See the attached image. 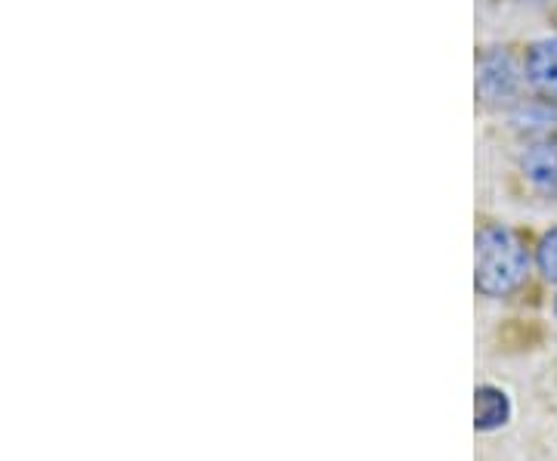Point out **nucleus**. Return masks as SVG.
I'll list each match as a JSON object with an SVG mask.
<instances>
[{
	"label": "nucleus",
	"mask_w": 557,
	"mask_h": 461,
	"mask_svg": "<svg viewBox=\"0 0 557 461\" xmlns=\"http://www.w3.org/2000/svg\"><path fill=\"white\" fill-rule=\"evenodd\" d=\"M527 248L505 226H483L478 233V291L486 298H505L527 279Z\"/></svg>",
	"instance_id": "obj_1"
},
{
	"label": "nucleus",
	"mask_w": 557,
	"mask_h": 461,
	"mask_svg": "<svg viewBox=\"0 0 557 461\" xmlns=\"http://www.w3.org/2000/svg\"><path fill=\"white\" fill-rule=\"evenodd\" d=\"M511 419V402L498 387H478L474 394V424L478 431H496Z\"/></svg>",
	"instance_id": "obj_5"
},
{
	"label": "nucleus",
	"mask_w": 557,
	"mask_h": 461,
	"mask_svg": "<svg viewBox=\"0 0 557 461\" xmlns=\"http://www.w3.org/2000/svg\"><path fill=\"white\" fill-rule=\"evenodd\" d=\"M523 177L545 196H557V140H542L523 155Z\"/></svg>",
	"instance_id": "obj_2"
},
{
	"label": "nucleus",
	"mask_w": 557,
	"mask_h": 461,
	"mask_svg": "<svg viewBox=\"0 0 557 461\" xmlns=\"http://www.w3.org/2000/svg\"><path fill=\"white\" fill-rule=\"evenodd\" d=\"M527 75L542 94L557 97V38L539 40L527 57Z\"/></svg>",
	"instance_id": "obj_4"
},
{
	"label": "nucleus",
	"mask_w": 557,
	"mask_h": 461,
	"mask_svg": "<svg viewBox=\"0 0 557 461\" xmlns=\"http://www.w3.org/2000/svg\"><path fill=\"white\" fill-rule=\"evenodd\" d=\"M555 307H557V303H555Z\"/></svg>",
	"instance_id": "obj_7"
},
{
	"label": "nucleus",
	"mask_w": 557,
	"mask_h": 461,
	"mask_svg": "<svg viewBox=\"0 0 557 461\" xmlns=\"http://www.w3.org/2000/svg\"><path fill=\"white\" fill-rule=\"evenodd\" d=\"M515 87H518V75H515V65L505 53H493L480 62L478 90L486 100H502V97L515 94Z\"/></svg>",
	"instance_id": "obj_3"
},
{
	"label": "nucleus",
	"mask_w": 557,
	"mask_h": 461,
	"mask_svg": "<svg viewBox=\"0 0 557 461\" xmlns=\"http://www.w3.org/2000/svg\"><path fill=\"white\" fill-rule=\"evenodd\" d=\"M536 261L539 270H542V276L548 282H557V229L552 233H545L542 241H539V251H536Z\"/></svg>",
	"instance_id": "obj_6"
}]
</instances>
